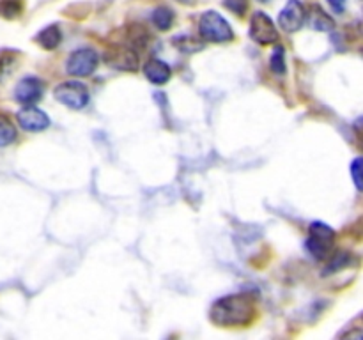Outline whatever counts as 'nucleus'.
I'll return each instance as SVG.
<instances>
[{"label":"nucleus","mask_w":363,"mask_h":340,"mask_svg":"<svg viewBox=\"0 0 363 340\" xmlns=\"http://www.w3.org/2000/svg\"><path fill=\"white\" fill-rule=\"evenodd\" d=\"M53 96H55L57 101L73 110L85 108L89 99H91L87 87L84 84H80V81H62V84H59L55 87Z\"/></svg>","instance_id":"20e7f679"},{"label":"nucleus","mask_w":363,"mask_h":340,"mask_svg":"<svg viewBox=\"0 0 363 340\" xmlns=\"http://www.w3.org/2000/svg\"><path fill=\"white\" fill-rule=\"evenodd\" d=\"M255 300L250 294H229L213 303L209 317L216 326L238 328L247 326L255 317Z\"/></svg>","instance_id":"f257e3e1"},{"label":"nucleus","mask_w":363,"mask_h":340,"mask_svg":"<svg viewBox=\"0 0 363 340\" xmlns=\"http://www.w3.org/2000/svg\"><path fill=\"white\" fill-rule=\"evenodd\" d=\"M223 6H225L229 11H233L234 14L243 16L248 9V0H223Z\"/></svg>","instance_id":"412c9836"},{"label":"nucleus","mask_w":363,"mask_h":340,"mask_svg":"<svg viewBox=\"0 0 363 340\" xmlns=\"http://www.w3.org/2000/svg\"><path fill=\"white\" fill-rule=\"evenodd\" d=\"M174 23V13L170 7L160 6L152 11V25L158 30H169Z\"/></svg>","instance_id":"2eb2a0df"},{"label":"nucleus","mask_w":363,"mask_h":340,"mask_svg":"<svg viewBox=\"0 0 363 340\" xmlns=\"http://www.w3.org/2000/svg\"><path fill=\"white\" fill-rule=\"evenodd\" d=\"M96 66H98V53L92 48L74 50L66 62L67 73L78 78L91 76L92 71L96 69Z\"/></svg>","instance_id":"423d86ee"},{"label":"nucleus","mask_w":363,"mask_h":340,"mask_svg":"<svg viewBox=\"0 0 363 340\" xmlns=\"http://www.w3.org/2000/svg\"><path fill=\"white\" fill-rule=\"evenodd\" d=\"M144 74L151 84L155 85H163L170 80V71L169 64H165L160 59H149L144 66Z\"/></svg>","instance_id":"9b49d317"},{"label":"nucleus","mask_w":363,"mask_h":340,"mask_svg":"<svg viewBox=\"0 0 363 340\" xmlns=\"http://www.w3.org/2000/svg\"><path fill=\"white\" fill-rule=\"evenodd\" d=\"M25 9L23 0H0V16L6 20H16Z\"/></svg>","instance_id":"dca6fc26"},{"label":"nucleus","mask_w":363,"mask_h":340,"mask_svg":"<svg viewBox=\"0 0 363 340\" xmlns=\"http://www.w3.org/2000/svg\"><path fill=\"white\" fill-rule=\"evenodd\" d=\"M351 177H353L354 186L363 191V156L353 159V163H351Z\"/></svg>","instance_id":"6ab92c4d"},{"label":"nucleus","mask_w":363,"mask_h":340,"mask_svg":"<svg viewBox=\"0 0 363 340\" xmlns=\"http://www.w3.org/2000/svg\"><path fill=\"white\" fill-rule=\"evenodd\" d=\"M259 2H268V0H259Z\"/></svg>","instance_id":"b1692460"},{"label":"nucleus","mask_w":363,"mask_h":340,"mask_svg":"<svg viewBox=\"0 0 363 340\" xmlns=\"http://www.w3.org/2000/svg\"><path fill=\"white\" fill-rule=\"evenodd\" d=\"M43 96V84L39 78L35 76H27L21 78L18 81L16 89H14V98L21 105H32V103L38 101Z\"/></svg>","instance_id":"1a4fd4ad"},{"label":"nucleus","mask_w":363,"mask_h":340,"mask_svg":"<svg viewBox=\"0 0 363 340\" xmlns=\"http://www.w3.org/2000/svg\"><path fill=\"white\" fill-rule=\"evenodd\" d=\"M149 41H151V35H149V32L142 25H131L128 28V46L137 53L147 48Z\"/></svg>","instance_id":"ddd939ff"},{"label":"nucleus","mask_w":363,"mask_h":340,"mask_svg":"<svg viewBox=\"0 0 363 340\" xmlns=\"http://www.w3.org/2000/svg\"><path fill=\"white\" fill-rule=\"evenodd\" d=\"M326 2L330 4V7H332L333 13L342 14L344 11H346V0H326Z\"/></svg>","instance_id":"4be33fe9"},{"label":"nucleus","mask_w":363,"mask_h":340,"mask_svg":"<svg viewBox=\"0 0 363 340\" xmlns=\"http://www.w3.org/2000/svg\"><path fill=\"white\" fill-rule=\"evenodd\" d=\"M16 140V128L9 117L0 115V147H7Z\"/></svg>","instance_id":"f3484780"},{"label":"nucleus","mask_w":363,"mask_h":340,"mask_svg":"<svg viewBox=\"0 0 363 340\" xmlns=\"http://www.w3.org/2000/svg\"><path fill=\"white\" fill-rule=\"evenodd\" d=\"M199 34L209 42H229L234 39L229 21L216 11H206L199 20Z\"/></svg>","instance_id":"f03ea898"},{"label":"nucleus","mask_w":363,"mask_h":340,"mask_svg":"<svg viewBox=\"0 0 363 340\" xmlns=\"http://www.w3.org/2000/svg\"><path fill=\"white\" fill-rule=\"evenodd\" d=\"M106 64L121 71H137L138 53L131 50L130 46L113 48L112 52L106 53Z\"/></svg>","instance_id":"9d476101"},{"label":"nucleus","mask_w":363,"mask_h":340,"mask_svg":"<svg viewBox=\"0 0 363 340\" xmlns=\"http://www.w3.org/2000/svg\"><path fill=\"white\" fill-rule=\"evenodd\" d=\"M335 243V230L330 225L323 222H314L308 227V236L305 241V248L308 254L314 259L321 261V259L328 257L330 250Z\"/></svg>","instance_id":"7ed1b4c3"},{"label":"nucleus","mask_w":363,"mask_h":340,"mask_svg":"<svg viewBox=\"0 0 363 340\" xmlns=\"http://www.w3.org/2000/svg\"><path fill=\"white\" fill-rule=\"evenodd\" d=\"M250 38L259 45H273L279 42V30L277 25L273 23L272 18L264 11H255L250 20Z\"/></svg>","instance_id":"39448f33"},{"label":"nucleus","mask_w":363,"mask_h":340,"mask_svg":"<svg viewBox=\"0 0 363 340\" xmlns=\"http://www.w3.org/2000/svg\"><path fill=\"white\" fill-rule=\"evenodd\" d=\"M342 339H353V340H363V329H351V332L344 333Z\"/></svg>","instance_id":"5701e85b"},{"label":"nucleus","mask_w":363,"mask_h":340,"mask_svg":"<svg viewBox=\"0 0 363 340\" xmlns=\"http://www.w3.org/2000/svg\"><path fill=\"white\" fill-rule=\"evenodd\" d=\"M307 20V9L300 0H289L279 14V25L284 32H296Z\"/></svg>","instance_id":"0eeeda50"},{"label":"nucleus","mask_w":363,"mask_h":340,"mask_svg":"<svg viewBox=\"0 0 363 340\" xmlns=\"http://www.w3.org/2000/svg\"><path fill=\"white\" fill-rule=\"evenodd\" d=\"M18 124L23 128L25 131H32V133H38V131L46 130L50 126V119L43 110L35 108V106L27 105L25 108H21L16 113Z\"/></svg>","instance_id":"6e6552de"},{"label":"nucleus","mask_w":363,"mask_h":340,"mask_svg":"<svg viewBox=\"0 0 363 340\" xmlns=\"http://www.w3.org/2000/svg\"><path fill=\"white\" fill-rule=\"evenodd\" d=\"M272 71L277 74L286 73V50L282 46H277L272 53V60H269Z\"/></svg>","instance_id":"a211bd4d"},{"label":"nucleus","mask_w":363,"mask_h":340,"mask_svg":"<svg viewBox=\"0 0 363 340\" xmlns=\"http://www.w3.org/2000/svg\"><path fill=\"white\" fill-rule=\"evenodd\" d=\"M350 264V254H344V251H340V254H337L335 257L332 259V262L328 264V268H326V275L328 273H335L339 271V269H342L344 266Z\"/></svg>","instance_id":"aec40b11"},{"label":"nucleus","mask_w":363,"mask_h":340,"mask_svg":"<svg viewBox=\"0 0 363 340\" xmlns=\"http://www.w3.org/2000/svg\"><path fill=\"white\" fill-rule=\"evenodd\" d=\"M308 25H311L314 30L319 32H332L335 28V21L330 14H326L325 11L321 9L319 6H312L307 13V20Z\"/></svg>","instance_id":"f8f14e48"},{"label":"nucleus","mask_w":363,"mask_h":340,"mask_svg":"<svg viewBox=\"0 0 363 340\" xmlns=\"http://www.w3.org/2000/svg\"><path fill=\"white\" fill-rule=\"evenodd\" d=\"M35 41L45 50H55L60 45V41H62V32H60V28L57 25H48V27L43 28L35 35Z\"/></svg>","instance_id":"4468645a"},{"label":"nucleus","mask_w":363,"mask_h":340,"mask_svg":"<svg viewBox=\"0 0 363 340\" xmlns=\"http://www.w3.org/2000/svg\"><path fill=\"white\" fill-rule=\"evenodd\" d=\"M362 55H363V50H362Z\"/></svg>","instance_id":"393cba45"}]
</instances>
